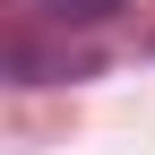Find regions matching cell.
I'll return each instance as SVG.
<instances>
[{
	"label": "cell",
	"instance_id": "6da1fadb",
	"mask_svg": "<svg viewBox=\"0 0 155 155\" xmlns=\"http://www.w3.org/2000/svg\"><path fill=\"white\" fill-rule=\"evenodd\" d=\"M121 0H52V17H78V26H104Z\"/></svg>",
	"mask_w": 155,
	"mask_h": 155
}]
</instances>
